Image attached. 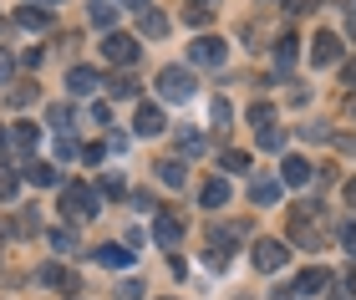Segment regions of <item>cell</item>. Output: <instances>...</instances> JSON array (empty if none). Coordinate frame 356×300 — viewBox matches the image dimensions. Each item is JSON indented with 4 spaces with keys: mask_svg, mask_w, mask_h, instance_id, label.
<instances>
[{
    "mask_svg": "<svg viewBox=\"0 0 356 300\" xmlns=\"http://www.w3.org/2000/svg\"><path fill=\"white\" fill-rule=\"evenodd\" d=\"M97 209H102L97 188H87V183H61V214H67V219L87 224V219H97Z\"/></svg>",
    "mask_w": 356,
    "mask_h": 300,
    "instance_id": "obj_1",
    "label": "cell"
},
{
    "mask_svg": "<svg viewBox=\"0 0 356 300\" xmlns=\"http://www.w3.org/2000/svg\"><path fill=\"white\" fill-rule=\"evenodd\" d=\"M158 92H163V102H188L199 92V82H193L188 67H163L158 72Z\"/></svg>",
    "mask_w": 356,
    "mask_h": 300,
    "instance_id": "obj_2",
    "label": "cell"
},
{
    "mask_svg": "<svg viewBox=\"0 0 356 300\" xmlns=\"http://www.w3.org/2000/svg\"><path fill=\"white\" fill-rule=\"evenodd\" d=\"M290 234H296V244H305V249L321 244V214H316V203H300V209L290 214Z\"/></svg>",
    "mask_w": 356,
    "mask_h": 300,
    "instance_id": "obj_3",
    "label": "cell"
},
{
    "mask_svg": "<svg viewBox=\"0 0 356 300\" xmlns=\"http://www.w3.org/2000/svg\"><path fill=\"white\" fill-rule=\"evenodd\" d=\"M188 61H193V67H224V61H229V41L199 36V41L188 46Z\"/></svg>",
    "mask_w": 356,
    "mask_h": 300,
    "instance_id": "obj_4",
    "label": "cell"
},
{
    "mask_svg": "<svg viewBox=\"0 0 356 300\" xmlns=\"http://www.w3.org/2000/svg\"><path fill=\"white\" fill-rule=\"evenodd\" d=\"M102 56H107V61H118V67H133V61H138V41H133V36H122V31H107Z\"/></svg>",
    "mask_w": 356,
    "mask_h": 300,
    "instance_id": "obj_5",
    "label": "cell"
},
{
    "mask_svg": "<svg viewBox=\"0 0 356 300\" xmlns=\"http://www.w3.org/2000/svg\"><path fill=\"white\" fill-rule=\"evenodd\" d=\"M168 128V117H163V107L158 102H138V117H133V133L138 138H158Z\"/></svg>",
    "mask_w": 356,
    "mask_h": 300,
    "instance_id": "obj_6",
    "label": "cell"
},
{
    "mask_svg": "<svg viewBox=\"0 0 356 300\" xmlns=\"http://www.w3.org/2000/svg\"><path fill=\"white\" fill-rule=\"evenodd\" d=\"M92 260L102 265V270H127V265H133L138 255H133L127 244H97V249H92Z\"/></svg>",
    "mask_w": 356,
    "mask_h": 300,
    "instance_id": "obj_7",
    "label": "cell"
},
{
    "mask_svg": "<svg viewBox=\"0 0 356 300\" xmlns=\"http://www.w3.org/2000/svg\"><path fill=\"white\" fill-rule=\"evenodd\" d=\"M153 240L163 249H178V244H184V224H178L173 214H153Z\"/></svg>",
    "mask_w": 356,
    "mask_h": 300,
    "instance_id": "obj_8",
    "label": "cell"
},
{
    "mask_svg": "<svg viewBox=\"0 0 356 300\" xmlns=\"http://www.w3.org/2000/svg\"><path fill=\"white\" fill-rule=\"evenodd\" d=\"M285 260H290V249H285L280 240H260V244H254V265H260L265 275H270V270H280Z\"/></svg>",
    "mask_w": 356,
    "mask_h": 300,
    "instance_id": "obj_9",
    "label": "cell"
},
{
    "mask_svg": "<svg viewBox=\"0 0 356 300\" xmlns=\"http://www.w3.org/2000/svg\"><path fill=\"white\" fill-rule=\"evenodd\" d=\"M97 87H102L97 67H72V72H67V92H72V97H92Z\"/></svg>",
    "mask_w": 356,
    "mask_h": 300,
    "instance_id": "obj_10",
    "label": "cell"
},
{
    "mask_svg": "<svg viewBox=\"0 0 356 300\" xmlns=\"http://www.w3.org/2000/svg\"><path fill=\"white\" fill-rule=\"evenodd\" d=\"M36 280H46V285L61 290V295H76V290H82V280H76L72 270H61V265H46V270H36Z\"/></svg>",
    "mask_w": 356,
    "mask_h": 300,
    "instance_id": "obj_11",
    "label": "cell"
},
{
    "mask_svg": "<svg viewBox=\"0 0 356 300\" xmlns=\"http://www.w3.org/2000/svg\"><path fill=\"white\" fill-rule=\"evenodd\" d=\"M336 56H341V41H336L331 31H321V36L311 41V67H331Z\"/></svg>",
    "mask_w": 356,
    "mask_h": 300,
    "instance_id": "obj_12",
    "label": "cell"
},
{
    "mask_svg": "<svg viewBox=\"0 0 356 300\" xmlns=\"http://www.w3.org/2000/svg\"><path fill=\"white\" fill-rule=\"evenodd\" d=\"M331 285V270H321V265H311V270H305L300 280H296V295H321Z\"/></svg>",
    "mask_w": 356,
    "mask_h": 300,
    "instance_id": "obj_13",
    "label": "cell"
},
{
    "mask_svg": "<svg viewBox=\"0 0 356 300\" xmlns=\"http://www.w3.org/2000/svg\"><path fill=\"white\" fill-rule=\"evenodd\" d=\"M214 15H219V0H188V6H184V21L188 26H209Z\"/></svg>",
    "mask_w": 356,
    "mask_h": 300,
    "instance_id": "obj_14",
    "label": "cell"
},
{
    "mask_svg": "<svg viewBox=\"0 0 356 300\" xmlns=\"http://www.w3.org/2000/svg\"><path fill=\"white\" fill-rule=\"evenodd\" d=\"M26 178L41 183V188H51V183H61V173H56V163H46V158H31V163H26Z\"/></svg>",
    "mask_w": 356,
    "mask_h": 300,
    "instance_id": "obj_15",
    "label": "cell"
},
{
    "mask_svg": "<svg viewBox=\"0 0 356 300\" xmlns=\"http://www.w3.org/2000/svg\"><path fill=\"white\" fill-rule=\"evenodd\" d=\"M280 183H290V188L311 183V163H305V158H285L280 163Z\"/></svg>",
    "mask_w": 356,
    "mask_h": 300,
    "instance_id": "obj_16",
    "label": "cell"
},
{
    "mask_svg": "<svg viewBox=\"0 0 356 300\" xmlns=\"http://www.w3.org/2000/svg\"><path fill=\"white\" fill-rule=\"evenodd\" d=\"M280 194H285L280 178H254V183H250V199H254V203H280Z\"/></svg>",
    "mask_w": 356,
    "mask_h": 300,
    "instance_id": "obj_17",
    "label": "cell"
},
{
    "mask_svg": "<svg viewBox=\"0 0 356 300\" xmlns=\"http://www.w3.org/2000/svg\"><path fill=\"white\" fill-rule=\"evenodd\" d=\"M296 51H300V41L296 36H280V41H275V72H290V67H296Z\"/></svg>",
    "mask_w": 356,
    "mask_h": 300,
    "instance_id": "obj_18",
    "label": "cell"
},
{
    "mask_svg": "<svg viewBox=\"0 0 356 300\" xmlns=\"http://www.w3.org/2000/svg\"><path fill=\"white\" fill-rule=\"evenodd\" d=\"M199 199H204V209H224L229 203V178H209Z\"/></svg>",
    "mask_w": 356,
    "mask_h": 300,
    "instance_id": "obj_19",
    "label": "cell"
},
{
    "mask_svg": "<svg viewBox=\"0 0 356 300\" xmlns=\"http://www.w3.org/2000/svg\"><path fill=\"white\" fill-rule=\"evenodd\" d=\"M15 26H26V31H46V26H51V10H41V6H21V10H15Z\"/></svg>",
    "mask_w": 356,
    "mask_h": 300,
    "instance_id": "obj_20",
    "label": "cell"
},
{
    "mask_svg": "<svg viewBox=\"0 0 356 300\" xmlns=\"http://www.w3.org/2000/svg\"><path fill=\"white\" fill-rule=\"evenodd\" d=\"M138 31H143V36H168V15H158L153 6L138 10Z\"/></svg>",
    "mask_w": 356,
    "mask_h": 300,
    "instance_id": "obj_21",
    "label": "cell"
},
{
    "mask_svg": "<svg viewBox=\"0 0 356 300\" xmlns=\"http://www.w3.org/2000/svg\"><path fill=\"white\" fill-rule=\"evenodd\" d=\"M10 143L21 148V153H31V148L41 143V128H36V122H15V128H10Z\"/></svg>",
    "mask_w": 356,
    "mask_h": 300,
    "instance_id": "obj_22",
    "label": "cell"
},
{
    "mask_svg": "<svg viewBox=\"0 0 356 300\" xmlns=\"http://www.w3.org/2000/svg\"><path fill=\"white\" fill-rule=\"evenodd\" d=\"M92 26L112 31V26H118V6H107V0H97V6H92Z\"/></svg>",
    "mask_w": 356,
    "mask_h": 300,
    "instance_id": "obj_23",
    "label": "cell"
},
{
    "mask_svg": "<svg viewBox=\"0 0 356 300\" xmlns=\"http://www.w3.org/2000/svg\"><path fill=\"white\" fill-rule=\"evenodd\" d=\"M158 178H163L168 188H184V168H178V158H163V163H158Z\"/></svg>",
    "mask_w": 356,
    "mask_h": 300,
    "instance_id": "obj_24",
    "label": "cell"
},
{
    "mask_svg": "<svg viewBox=\"0 0 356 300\" xmlns=\"http://www.w3.org/2000/svg\"><path fill=\"white\" fill-rule=\"evenodd\" d=\"M107 97H138V82H133V76H112V82H107Z\"/></svg>",
    "mask_w": 356,
    "mask_h": 300,
    "instance_id": "obj_25",
    "label": "cell"
},
{
    "mask_svg": "<svg viewBox=\"0 0 356 300\" xmlns=\"http://www.w3.org/2000/svg\"><path fill=\"white\" fill-rule=\"evenodd\" d=\"M51 249L56 255H72L76 249V229H51Z\"/></svg>",
    "mask_w": 356,
    "mask_h": 300,
    "instance_id": "obj_26",
    "label": "cell"
},
{
    "mask_svg": "<svg viewBox=\"0 0 356 300\" xmlns=\"http://www.w3.org/2000/svg\"><path fill=\"white\" fill-rule=\"evenodd\" d=\"M260 148H265V153H280V148H285V133L275 128V122H270V128H260Z\"/></svg>",
    "mask_w": 356,
    "mask_h": 300,
    "instance_id": "obj_27",
    "label": "cell"
},
{
    "mask_svg": "<svg viewBox=\"0 0 356 300\" xmlns=\"http://www.w3.org/2000/svg\"><path fill=\"white\" fill-rule=\"evenodd\" d=\"M46 117H51V128H56V133H72V107H67V102H56Z\"/></svg>",
    "mask_w": 356,
    "mask_h": 300,
    "instance_id": "obj_28",
    "label": "cell"
},
{
    "mask_svg": "<svg viewBox=\"0 0 356 300\" xmlns=\"http://www.w3.org/2000/svg\"><path fill=\"white\" fill-rule=\"evenodd\" d=\"M300 138H305V143H326V138H331V128H326V122H305V128H300Z\"/></svg>",
    "mask_w": 356,
    "mask_h": 300,
    "instance_id": "obj_29",
    "label": "cell"
},
{
    "mask_svg": "<svg viewBox=\"0 0 356 300\" xmlns=\"http://www.w3.org/2000/svg\"><path fill=\"white\" fill-rule=\"evenodd\" d=\"M102 194L107 199H122V178H118V173H107V178L97 183V199H102Z\"/></svg>",
    "mask_w": 356,
    "mask_h": 300,
    "instance_id": "obj_30",
    "label": "cell"
},
{
    "mask_svg": "<svg viewBox=\"0 0 356 300\" xmlns=\"http://www.w3.org/2000/svg\"><path fill=\"white\" fill-rule=\"evenodd\" d=\"M250 122H254V128H270V122H275L270 102H254V107H250Z\"/></svg>",
    "mask_w": 356,
    "mask_h": 300,
    "instance_id": "obj_31",
    "label": "cell"
},
{
    "mask_svg": "<svg viewBox=\"0 0 356 300\" xmlns=\"http://www.w3.org/2000/svg\"><path fill=\"white\" fill-rule=\"evenodd\" d=\"M178 148H184L188 158H193V153H204V133H178Z\"/></svg>",
    "mask_w": 356,
    "mask_h": 300,
    "instance_id": "obj_32",
    "label": "cell"
},
{
    "mask_svg": "<svg viewBox=\"0 0 356 300\" xmlns=\"http://www.w3.org/2000/svg\"><path fill=\"white\" fill-rule=\"evenodd\" d=\"M224 168H229V173H245V168H250V153H239V148L224 153Z\"/></svg>",
    "mask_w": 356,
    "mask_h": 300,
    "instance_id": "obj_33",
    "label": "cell"
},
{
    "mask_svg": "<svg viewBox=\"0 0 356 300\" xmlns=\"http://www.w3.org/2000/svg\"><path fill=\"white\" fill-rule=\"evenodd\" d=\"M76 153H82V148H76V138L61 133V138H56V158H76Z\"/></svg>",
    "mask_w": 356,
    "mask_h": 300,
    "instance_id": "obj_34",
    "label": "cell"
},
{
    "mask_svg": "<svg viewBox=\"0 0 356 300\" xmlns=\"http://www.w3.org/2000/svg\"><path fill=\"white\" fill-rule=\"evenodd\" d=\"M10 102H15V107H31V102H36V87H31V82H26V87H15V92H10Z\"/></svg>",
    "mask_w": 356,
    "mask_h": 300,
    "instance_id": "obj_35",
    "label": "cell"
},
{
    "mask_svg": "<svg viewBox=\"0 0 356 300\" xmlns=\"http://www.w3.org/2000/svg\"><path fill=\"white\" fill-rule=\"evenodd\" d=\"M0 199H15V168H0Z\"/></svg>",
    "mask_w": 356,
    "mask_h": 300,
    "instance_id": "obj_36",
    "label": "cell"
},
{
    "mask_svg": "<svg viewBox=\"0 0 356 300\" xmlns=\"http://www.w3.org/2000/svg\"><path fill=\"white\" fill-rule=\"evenodd\" d=\"M118 300H143V285H138V280H122V285H118Z\"/></svg>",
    "mask_w": 356,
    "mask_h": 300,
    "instance_id": "obj_37",
    "label": "cell"
},
{
    "mask_svg": "<svg viewBox=\"0 0 356 300\" xmlns=\"http://www.w3.org/2000/svg\"><path fill=\"white\" fill-rule=\"evenodd\" d=\"M10 76H15V61H10L6 51H0V87H6V82H10Z\"/></svg>",
    "mask_w": 356,
    "mask_h": 300,
    "instance_id": "obj_38",
    "label": "cell"
},
{
    "mask_svg": "<svg viewBox=\"0 0 356 300\" xmlns=\"http://www.w3.org/2000/svg\"><path fill=\"white\" fill-rule=\"evenodd\" d=\"M82 158H87V163H102L107 148H102V143H92V148H82Z\"/></svg>",
    "mask_w": 356,
    "mask_h": 300,
    "instance_id": "obj_39",
    "label": "cell"
},
{
    "mask_svg": "<svg viewBox=\"0 0 356 300\" xmlns=\"http://www.w3.org/2000/svg\"><path fill=\"white\" fill-rule=\"evenodd\" d=\"M341 199H346L351 209H356V178H346V183H341Z\"/></svg>",
    "mask_w": 356,
    "mask_h": 300,
    "instance_id": "obj_40",
    "label": "cell"
},
{
    "mask_svg": "<svg viewBox=\"0 0 356 300\" xmlns=\"http://www.w3.org/2000/svg\"><path fill=\"white\" fill-rule=\"evenodd\" d=\"M341 240H346V249H351V255H356V219H351V224H346V234H341Z\"/></svg>",
    "mask_w": 356,
    "mask_h": 300,
    "instance_id": "obj_41",
    "label": "cell"
},
{
    "mask_svg": "<svg viewBox=\"0 0 356 300\" xmlns=\"http://www.w3.org/2000/svg\"><path fill=\"white\" fill-rule=\"evenodd\" d=\"M275 300H300V295H296V285H280V290H275Z\"/></svg>",
    "mask_w": 356,
    "mask_h": 300,
    "instance_id": "obj_42",
    "label": "cell"
},
{
    "mask_svg": "<svg viewBox=\"0 0 356 300\" xmlns=\"http://www.w3.org/2000/svg\"><path fill=\"white\" fill-rule=\"evenodd\" d=\"M346 87H356V61H346Z\"/></svg>",
    "mask_w": 356,
    "mask_h": 300,
    "instance_id": "obj_43",
    "label": "cell"
},
{
    "mask_svg": "<svg viewBox=\"0 0 356 300\" xmlns=\"http://www.w3.org/2000/svg\"><path fill=\"white\" fill-rule=\"evenodd\" d=\"M127 6H133V10H148V6H153V0H127Z\"/></svg>",
    "mask_w": 356,
    "mask_h": 300,
    "instance_id": "obj_44",
    "label": "cell"
},
{
    "mask_svg": "<svg viewBox=\"0 0 356 300\" xmlns=\"http://www.w3.org/2000/svg\"><path fill=\"white\" fill-rule=\"evenodd\" d=\"M346 31H351V41H356V15H346Z\"/></svg>",
    "mask_w": 356,
    "mask_h": 300,
    "instance_id": "obj_45",
    "label": "cell"
},
{
    "mask_svg": "<svg viewBox=\"0 0 356 300\" xmlns=\"http://www.w3.org/2000/svg\"><path fill=\"white\" fill-rule=\"evenodd\" d=\"M346 112H351V117H356V97H346Z\"/></svg>",
    "mask_w": 356,
    "mask_h": 300,
    "instance_id": "obj_46",
    "label": "cell"
},
{
    "mask_svg": "<svg viewBox=\"0 0 356 300\" xmlns=\"http://www.w3.org/2000/svg\"><path fill=\"white\" fill-rule=\"evenodd\" d=\"M6 143H10V133H6V128H0V148H6Z\"/></svg>",
    "mask_w": 356,
    "mask_h": 300,
    "instance_id": "obj_47",
    "label": "cell"
},
{
    "mask_svg": "<svg viewBox=\"0 0 356 300\" xmlns=\"http://www.w3.org/2000/svg\"><path fill=\"white\" fill-rule=\"evenodd\" d=\"M31 6H56V0H31Z\"/></svg>",
    "mask_w": 356,
    "mask_h": 300,
    "instance_id": "obj_48",
    "label": "cell"
},
{
    "mask_svg": "<svg viewBox=\"0 0 356 300\" xmlns=\"http://www.w3.org/2000/svg\"><path fill=\"white\" fill-rule=\"evenodd\" d=\"M341 300H346V295H341Z\"/></svg>",
    "mask_w": 356,
    "mask_h": 300,
    "instance_id": "obj_49",
    "label": "cell"
}]
</instances>
